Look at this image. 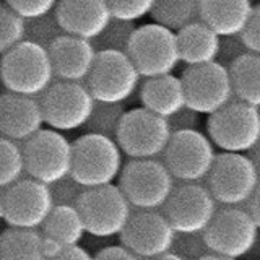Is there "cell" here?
Returning a JSON list of instances; mask_svg holds the SVG:
<instances>
[{"mask_svg": "<svg viewBox=\"0 0 260 260\" xmlns=\"http://www.w3.org/2000/svg\"><path fill=\"white\" fill-rule=\"evenodd\" d=\"M73 145L70 177L83 189L111 185L124 168L122 151L116 140L100 132L78 137Z\"/></svg>", "mask_w": 260, "mask_h": 260, "instance_id": "6da1fadb", "label": "cell"}, {"mask_svg": "<svg viewBox=\"0 0 260 260\" xmlns=\"http://www.w3.org/2000/svg\"><path fill=\"white\" fill-rule=\"evenodd\" d=\"M54 78L47 49L29 41H23L0 59V80L7 93L39 100Z\"/></svg>", "mask_w": 260, "mask_h": 260, "instance_id": "7a4b0ae2", "label": "cell"}, {"mask_svg": "<svg viewBox=\"0 0 260 260\" xmlns=\"http://www.w3.org/2000/svg\"><path fill=\"white\" fill-rule=\"evenodd\" d=\"M173 135L168 119L143 108L125 111L116 127V143L132 159H154L165 153Z\"/></svg>", "mask_w": 260, "mask_h": 260, "instance_id": "3957f363", "label": "cell"}, {"mask_svg": "<svg viewBox=\"0 0 260 260\" xmlns=\"http://www.w3.org/2000/svg\"><path fill=\"white\" fill-rule=\"evenodd\" d=\"M96 103L120 106L142 85V77L127 52L98 51L94 67L85 83Z\"/></svg>", "mask_w": 260, "mask_h": 260, "instance_id": "277c9868", "label": "cell"}, {"mask_svg": "<svg viewBox=\"0 0 260 260\" xmlns=\"http://www.w3.org/2000/svg\"><path fill=\"white\" fill-rule=\"evenodd\" d=\"M127 55L145 80L171 75L181 63L177 35L156 23L137 26Z\"/></svg>", "mask_w": 260, "mask_h": 260, "instance_id": "5b68a950", "label": "cell"}, {"mask_svg": "<svg viewBox=\"0 0 260 260\" xmlns=\"http://www.w3.org/2000/svg\"><path fill=\"white\" fill-rule=\"evenodd\" d=\"M174 187V177L165 162L156 159H130L119 176V189L138 210L162 208Z\"/></svg>", "mask_w": 260, "mask_h": 260, "instance_id": "8992f818", "label": "cell"}, {"mask_svg": "<svg viewBox=\"0 0 260 260\" xmlns=\"http://www.w3.org/2000/svg\"><path fill=\"white\" fill-rule=\"evenodd\" d=\"M207 134L223 153L249 154L260 140V109L233 100L208 117Z\"/></svg>", "mask_w": 260, "mask_h": 260, "instance_id": "52a82bcc", "label": "cell"}, {"mask_svg": "<svg viewBox=\"0 0 260 260\" xmlns=\"http://www.w3.org/2000/svg\"><path fill=\"white\" fill-rule=\"evenodd\" d=\"M75 207L85 223L86 234L94 238L120 236L134 213L125 195L114 184L86 189L80 193Z\"/></svg>", "mask_w": 260, "mask_h": 260, "instance_id": "ba28073f", "label": "cell"}, {"mask_svg": "<svg viewBox=\"0 0 260 260\" xmlns=\"http://www.w3.org/2000/svg\"><path fill=\"white\" fill-rule=\"evenodd\" d=\"M24 173L31 179L51 187L69 177L72 173L73 145L63 134L43 128L24 142Z\"/></svg>", "mask_w": 260, "mask_h": 260, "instance_id": "9c48e42d", "label": "cell"}, {"mask_svg": "<svg viewBox=\"0 0 260 260\" xmlns=\"http://www.w3.org/2000/svg\"><path fill=\"white\" fill-rule=\"evenodd\" d=\"M39 101L44 124L60 134L88 125L96 109V101L88 86L72 81H54Z\"/></svg>", "mask_w": 260, "mask_h": 260, "instance_id": "30bf717a", "label": "cell"}, {"mask_svg": "<svg viewBox=\"0 0 260 260\" xmlns=\"http://www.w3.org/2000/svg\"><path fill=\"white\" fill-rule=\"evenodd\" d=\"M162 154L171 176L182 182H199L207 179L216 159L215 146L208 135L190 127L173 130Z\"/></svg>", "mask_w": 260, "mask_h": 260, "instance_id": "8fae6325", "label": "cell"}, {"mask_svg": "<svg viewBox=\"0 0 260 260\" xmlns=\"http://www.w3.org/2000/svg\"><path fill=\"white\" fill-rule=\"evenodd\" d=\"M202 236L210 254L238 260L246 257L255 247L258 228L247 210L241 207H224L216 211L215 218Z\"/></svg>", "mask_w": 260, "mask_h": 260, "instance_id": "7c38bea8", "label": "cell"}, {"mask_svg": "<svg viewBox=\"0 0 260 260\" xmlns=\"http://www.w3.org/2000/svg\"><path fill=\"white\" fill-rule=\"evenodd\" d=\"M208 190L224 207H241L247 203L260 182V174L247 154H216L208 174Z\"/></svg>", "mask_w": 260, "mask_h": 260, "instance_id": "4fadbf2b", "label": "cell"}, {"mask_svg": "<svg viewBox=\"0 0 260 260\" xmlns=\"http://www.w3.org/2000/svg\"><path fill=\"white\" fill-rule=\"evenodd\" d=\"M187 109L193 114L213 116L234 98L230 69L219 62L187 67L182 73Z\"/></svg>", "mask_w": 260, "mask_h": 260, "instance_id": "5bb4252c", "label": "cell"}, {"mask_svg": "<svg viewBox=\"0 0 260 260\" xmlns=\"http://www.w3.org/2000/svg\"><path fill=\"white\" fill-rule=\"evenodd\" d=\"M169 224L176 234H203L216 215V200L208 187L199 182H184L174 187L166 205L162 207Z\"/></svg>", "mask_w": 260, "mask_h": 260, "instance_id": "9a60e30c", "label": "cell"}, {"mask_svg": "<svg viewBox=\"0 0 260 260\" xmlns=\"http://www.w3.org/2000/svg\"><path fill=\"white\" fill-rule=\"evenodd\" d=\"M4 221L8 228L18 230H39L43 228L54 205L51 187L35 181L20 179L2 195Z\"/></svg>", "mask_w": 260, "mask_h": 260, "instance_id": "2e32d148", "label": "cell"}, {"mask_svg": "<svg viewBox=\"0 0 260 260\" xmlns=\"http://www.w3.org/2000/svg\"><path fill=\"white\" fill-rule=\"evenodd\" d=\"M176 231L159 211L138 210L120 234L122 246L138 258H156L173 250Z\"/></svg>", "mask_w": 260, "mask_h": 260, "instance_id": "e0dca14e", "label": "cell"}, {"mask_svg": "<svg viewBox=\"0 0 260 260\" xmlns=\"http://www.w3.org/2000/svg\"><path fill=\"white\" fill-rule=\"evenodd\" d=\"M65 35L94 43L112 21L106 0H59L54 10Z\"/></svg>", "mask_w": 260, "mask_h": 260, "instance_id": "ac0fdd59", "label": "cell"}, {"mask_svg": "<svg viewBox=\"0 0 260 260\" xmlns=\"http://www.w3.org/2000/svg\"><path fill=\"white\" fill-rule=\"evenodd\" d=\"M54 77L59 81L86 83L91 73L98 51L93 43L69 35L60 36L47 47Z\"/></svg>", "mask_w": 260, "mask_h": 260, "instance_id": "d6986e66", "label": "cell"}, {"mask_svg": "<svg viewBox=\"0 0 260 260\" xmlns=\"http://www.w3.org/2000/svg\"><path fill=\"white\" fill-rule=\"evenodd\" d=\"M44 125V114L38 98L13 93L0 94V135L13 142H28Z\"/></svg>", "mask_w": 260, "mask_h": 260, "instance_id": "ffe728a7", "label": "cell"}, {"mask_svg": "<svg viewBox=\"0 0 260 260\" xmlns=\"http://www.w3.org/2000/svg\"><path fill=\"white\" fill-rule=\"evenodd\" d=\"M252 12V0H200V21L219 38L241 36Z\"/></svg>", "mask_w": 260, "mask_h": 260, "instance_id": "44dd1931", "label": "cell"}, {"mask_svg": "<svg viewBox=\"0 0 260 260\" xmlns=\"http://www.w3.org/2000/svg\"><path fill=\"white\" fill-rule=\"evenodd\" d=\"M140 101L143 109L168 120L187 109L182 80L173 73L146 78L140 85Z\"/></svg>", "mask_w": 260, "mask_h": 260, "instance_id": "7402d4cb", "label": "cell"}, {"mask_svg": "<svg viewBox=\"0 0 260 260\" xmlns=\"http://www.w3.org/2000/svg\"><path fill=\"white\" fill-rule=\"evenodd\" d=\"M86 230L75 205H55L43 224L47 257L63 247L78 246Z\"/></svg>", "mask_w": 260, "mask_h": 260, "instance_id": "603a6c76", "label": "cell"}, {"mask_svg": "<svg viewBox=\"0 0 260 260\" xmlns=\"http://www.w3.org/2000/svg\"><path fill=\"white\" fill-rule=\"evenodd\" d=\"M176 35L181 62L187 67H200V65L218 62L221 38L215 31H211L205 23L195 21Z\"/></svg>", "mask_w": 260, "mask_h": 260, "instance_id": "cb8c5ba5", "label": "cell"}, {"mask_svg": "<svg viewBox=\"0 0 260 260\" xmlns=\"http://www.w3.org/2000/svg\"><path fill=\"white\" fill-rule=\"evenodd\" d=\"M0 260H47L43 233L8 228L0 234Z\"/></svg>", "mask_w": 260, "mask_h": 260, "instance_id": "d4e9b609", "label": "cell"}, {"mask_svg": "<svg viewBox=\"0 0 260 260\" xmlns=\"http://www.w3.org/2000/svg\"><path fill=\"white\" fill-rule=\"evenodd\" d=\"M228 69L236 100L260 109V55L249 52Z\"/></svg>", "mask_w": 260, "mask_h": 260, "instance_id": "484cf974", "label": "cell"}, {"mask_svg": "<svg viewBox=\"0 0 260 260\" xmlns=\"http://www.w3.org/2000/svg\"><path fill=\"white\" fill-rule=\"evenodd\" d=\"M153 23L173 32L200 21V0H156L151 12Z\"/></svg>", "mask_w": 260, "mask_h": 260, "instance_id": "4316f807", "label": "cell"}, {"mask_svg": "<svg viewBox=\"0 0 260 260\" xmlns=\"http://www.w3.org/2000/svg\"><path fill=\"white\" fill-rule=\"evenodd\" d=\"M24 174L23 148L0 135V189H8Z\"/></svg>", "mask_w": 260, "mask_h": 260, "instance_id": "83f0119b", "label": "cell"}, {"mask_svg": "<svg viewBox=\"0 0 260 260\" xmlns=\"http://www.w3.org/2000/svg\"><path fill=\"white\" fill-rule=\"evenodd\" d=\"M24 39L26 21L7 5H0V57L21 44Z\"/></svg>", "mask_w": 260, "mask_h": 260, "instance_id": "f1b7e54d", "label": "cell"}, {"mask_svg": "<svg viewBox=\"0 0 260 260\" xmlns=\"http://www.w3.org/2000/svg\"><path fill=\"white\" fill-rule=\"evenodd\" d=\"M137 26L135 23L112 20L103 35L94 41L96 51H120L127 52L130 39H132Z\"/></svg>", "mask_w": 260, "mask_h": 260, "instance_id": "f546056e", "label": "cell"}, {"mask_svg": "<svg viewBox=\"0 0 260 260\" xmlns=\"http://www.w3.org/2000/svg\"><path fill=\"white\" fill-rule=\"evenodd\" d=\"M65 32L62 31L59 21H57L55 13H49L41 18H35L26 21V39L29 43H35L38 46L49 47L54 41H57Z\"/></svg>", "mask_w": 260, "mask_h": 260, "instance_id": "4dcf8cb0", "label": "cell"}, {"mask_svg": "<svg viewBox=\"0 0 260 260\" xmlns=\"http://www.w3.org/2000/svg\"><path fill=\"white\" fill-rule=\"evenodd\" d=\"M112 20L137 23L150 16L156 0H106Z\"/></svg>", "mask_w": 260, "mask_h": 260, "instance_id": "1f68e13d", "label": "cell"}, {"mask_svg": "<svg viewBox=\"0 0 260 260\" xmlns=\"http://www.w3.org/2000/svg\"><path fill=\"white\" fill-rule=\"evenodd\" d=\"M4 2L24 21H29L54 13L59 0H4Z\"/></svg>", "mask_w": 260, "mask_h": 260, "instance_id": "d6a6232c", "label": "cell"}, {"mask_svg": "<svg viewBox=\"0 0 260 260\" xmlns=\"http://www.w3.org/2000/svg\"><path fill=\"white\" fill-rule=\"evenodd\" d=\"M249 54L246 44L241 36H230V38H221V46H219V57L218 60L224 67H230L234 63L239 57Z\"/></svg>", "mask_w": 260, "mask_h": 260, "instance_id": "836d02e7", "label": "cell"}, {"mask_svg": "<svg viewBox=\"0 0 260 260\" xmlns=\"http://www.w3.org/2000/svg\"><path fill=\"white\" fill-rule=\"evenodd\" d=\"M241 38L250 54L260 55V4L254 5V12H252L250 21L247 24L246 31L241 35Z\"/></svg>", "mask_w": 260, "mask_h": 260, "instance_id": "e575fe53", "label": "cell"}, {"mask_svg": "<svg viewBox=\"0 0 260 260\" xmlns=\"http://www.w3.org/2000/svg\"><path fill=\"white\" fill-rule=\"evenodd\" d=\"M47 260H94V255H91L83 247L73 246V247H63L55 250L54 254L47 257Z\"/></svg>", "mask_w": 260, "mask_h": 260, "instance_id": "d590c367", "label": "cell"}, {"mask_svg": "<svg viewBox=\"0 0 260 260\" xmlns=\"http://www.w3.org/2000/svg\"><path fill=\"white\" fill-rule=\"evenodd\" d=\"M94 260H140L135 254L127 250L124 246H109L101 249L94 255Z\"/></svg>", "mask_w": 260, "mask_h": 260, "instance_id": "8d00e7d4", "label": "cell"}, {"mask_svg": "<svg viewBox=\"0 0 260 260\" xmlns=\"http://www.w3.org/2000/svg\"><path fill=\"white\" fill-rule=\"evenodd\" d=\"M247 211L252 216V219H254V223L257 224V228L260 230V182L257 185L255 192L252 193L250 200L247 202Z\"/></svg>", "mask_w": 260, "mask_h": 260, "instance_id": "74e56055", "label": "cell"}, {"mask_svg": "<svg viewBox=\"0 0 260 260\" xmlns=\"http://www.w3.org/2000/svg\"><path fill=\"white\" fill-rule=\"evenodd\" d=\"M247 156L250 158V161L254 162V166L257 168V171H258V174H260V140H258V143L252 148L250 151H249V154Z\"/></svg>", "mask_w": 260, "mask_h": 260, "instance_id": "f35d334b", "label": "cell"}, {"mask_svg": "<svg viewBox=\"0 0 260 260\" xmlns=\"http://www.w3.org/2000/svg\"><path fill=\"white\" fill-rule=\"evenodd\" d=\"M151 260H185V258H184V257H181V255H177V254H174V252H168V254L159 255V257L151 258Z\"/></svg>", "mask_w": 260, "mask_h": 260, "instance_id": "ab89813d", "label": "cell"}, {"mask_svg": "<svg viewBox=\"0 0 260 260\" xmlns=\"http://www.w3.org/2000/svg\"><path fill=\"white\" fill-rule=\"evenodd\" d=\"M199 260H233V258L221 257V255H216V254H207V255H202Z\"/></svg>", "mask_w": 260, "mask_h": 260, "instance_id": "60d3db41", "label": "cell"}, {"mask_svg": "<svg viewBox=\"0 0 260 260\" xmlns=\"http://www.w3.org/2000/svg\"><path fill=\"white\" fill-rule=\"evenodd\" d=\"M4 221V202H2V195H0V223Z\"/></svg>", "mask_w": 260, "mask_h": 260, "instance_id": "b9f144b4", "label": "cell"}, {"mask_svg": "<svg viewBox=\"0 0 260 260\" xmlns=\"http://www.w3.org/2000/svg\"><path fill=\"white\" fill-rule=\"evenodd\" d=\"M0 5H4V0H0Z\"/></svg>", "mask_w": 260, "mask_h": 260, "instance_id": "7bdbcfd3", "label": "cell"}, {"mask_svg": "<svg viewBox=\"0 0 260 260\" xmlns=\"http://www.w3.org/2000/svg\"><path fill=\"white\" fill-rule=\"evenodd\" d=\"M258 4H260V0H258Z\"/></svg>", "mask_w": 260, "mask_h": 260, "instance_id": "ee69618b", "label": "cell"}]
</instances>
